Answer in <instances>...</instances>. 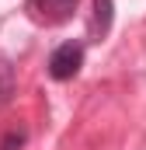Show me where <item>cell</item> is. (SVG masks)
<instances>
[{"mask_svg": "<svg viewBox=\"0 0 146 150\" xmlns=\"http://www.w3.org/2000/svg\"><path fill=\"white\" fill-rule=\"evenodd\" d=\"M25 140H28V129H11V133H4L0 150H18V147H25Z\"/></svg>", "mask_w": 146, "mask_h": 150, "instance_id": "cell-5", "label": "cell"}, {"mask_svg": "<svg viewBox=\"0 0 146 150\" xmlns=\"http://www.w3.org/2000/svg\"><path fill=\"white\" fill-rule=\"evenodd\" d=\"M111 18H115V4L111 0H94V21H91L94 38H105L111 32Z\"/></svg>", "mask_w": 146, "mask_h": 150, "instance_id": "cell-3", "label": "cell"}, {"mask_svg": "<svg viewBox=\"0 0 146 150\" xmlns=\"http://www.w3.org/2000/svg\"><path fill=\"white\" fill-rule=\"evenodd\" d=\"M80 67H84V45L80 42H63L49 56V77L59 80V84L63 80H73V77L80 74Z\"/></svg>", "mask_w": 146, "mask_h": 150, "instance_id": "cell-1", "label": "cell"}, {"mask_svg": "<svg viewBox=\"0 0 146 150\" xmlns=\"http://www.w3.org/2000/svg\"><path fill=\"white\" fill-rule=\"evenodd\" d=\"M18 94V74L7 59H0V108H7Z\"/></svg>", "mask_w": 146, "mask_h": 150, "instance_id": "cell-4", "label": "cell"}, {"mask_svg": "<svg viewBox=\"0 0 146 150\" xmlns=\"http://www.w3.org/2000/svg\"><path fill=\"white\" fill-rule=\"evenodd\" d=\"M25 11L38 25H63L77 14V0H25Z\"/></svg>", "mask_w": 146, "mask_h": 150, "instance_id": "cell-2", "label": "cell"}]
</instances>
